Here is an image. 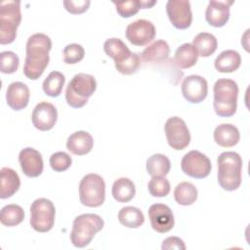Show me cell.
Segmentation results:
<instances>
[{
	"label": "cell",
	"instance_id": "cell-1",
	"mask_svg": "<svg viewBox=\"0 0 250 250\" xmlns=\"http://www.w3.org/2000/svg\"><path fill=\"white\" fill-rule=\"evenodd\" d=\"M52 49L51 38L44 33L32 34L26 42L23 74L31 80L38 79L45 71Z\"/></svg>",
	"mask_w": 250,
	"mask_h": 250
},
{
	"label": "cell",
	"instance_id": "cell-2",
	"mask_svg": "<svg viewBox=\"0 0 250 250\" xmlns=\"http://www.w3.org/2000/svg\"><path fill=\"white\" fill-rule=\"evenodd\" d=\"M218 183L228 191L237 189L241 185L242 158L234 151H224L217 159Z\"/></svg>",
	"mask_w": 250,
	"mask_h": 250
},
{
	"label": "cell",
	"instance_id": "cell-3",
	"mask_svg": "<svg viewBox=\"0 0 250 250\" xmlns=\"http://www.w3.org/2000/svg\"><path fill=\"white\" fill-rule=\"evenodd\" d=\"M213 92V106L216 114L221 117L232 116L237 107V83L228 78L218 79L214 84Z\"/></svg>",
	"mask_w": 250,
	"mask_h": 250
},
{
	"label": "cell",
	"instance_id": "cell-4",
	"mask_svg": "<svg viewBox=\"0 0 250 250\" xmlns=\"http://www.w3.org/2000/svg\"><path fill=\"white\" fill-rule=\"evenodd\" d=\"M104 222L97 214L87 213L77 216L72 225L70 241L77 248H83L90 244L94 236L103 229Z\"/></svg>",
	"mask_w": 250,
	"mask_h": 250
},
{
	"label": "cell",
	"instance_id": "cell-5",
	"mask_svg": "<svg viewBox=\"0 0 250 250\" xmlns=\"http://www.w3.org/2000/svg\"><path fill=\"white\" fill-rule=\"evenodd\" d=\"M97 81L87 73H77L69 81L65 90V100L68 105L74 108L84 106L88 99L95 93Z\"/></svg>",
	"mask_w": 250,
	"mask_h": 250
},
{
	"label": "cell",
	"instance_id": "cell-6",
	"mask_svg": "<svg viewBox=\"0 0 250 250\" xmlns=\"http://www.w3.org/2000/svg\"><path fill=\"white\" fill-rule=\"evenodd\" d=\"M21 21L20 1L7 0L0 3V44L6 45L14 42Z\"/></svg>",
	"mask_w": 250,
	"mask_h": 250
},
{
	"label": "cell",
	"instance_id": "cell-7",
	"mask_svg": "<svg viewBox=\"0 0 250 250\" xmlns=\"http://www.w3.org/2000/svg\"><path fill=\"white\" fill-rule=\"evenodd\" d=\"M80 202L87 207H99L105 199V183L94 173L85 175L79 184Z\"/></svg>",
	"mask_w": 250,
	"mask_h": 250
},
{
	"label": "cell",
	"instance_id": "cell-8",
	"mask_svg": "<svg viewBox=\"0 0 250 250\" xmlns=\"http://www.w3.org/2000/svg\"><path fill=\"white\" fill-rule=\"evenodd\" d=\"M56 209L54 203L47 198H37L30 206V226L38 232H47L55 224Z\"/></svg>",
	"mask_w": 250,
	"mask_h": 250
},
{
	"label": "cell",
	"instance_id": "cell-9",
	"mask_svg": "<svg viewBox=\"0 0 250 250\" xmlns=\"http://www.w3.org/2000/svg\"><path fill=\"white\" fill-rule=\"evenodd\" d=\"M181 168L186 175L191 178L203 179L210 174L212 165L208 156L198 150H190L183 156Z\"/></svg>",
	"mask_w": 250,
	"mask_h": 250
},
{
	"label": "cell",
	"instance_id": "cell-10",
	"mask_svg": "<svg viewBox=\"0 0 250 250\" xmlns=\"http://www.w3.org/2000/svg\"><path fill=\"white\" fill-rule=\"evenodd\" d=\"M164 131L168 145L176 150L186 148L190 143L189 130L186 122L178 116L167 119L164 125Z\"/></svg>",
	"mask_w": 250,
	"mask_h": 250
},
{
	"label": "cell",
	"instance_id": "cell-11",
	"mask_svg": "<svg viewBox=\"0 0 250 250\" xmlns=\"http://www.w3.org/2000/svg\"><path fill=\"white\" fill-rule=\"evenodd\" d=\"M167 16L174 27L187 29L192 21L190 3L188 0H169L166 4Z\"/></svg>",
	"mask_w": 250,
	"mask_h": 250
},
{
	"label": "cell",
	"instance_id": "cell-12",
	"mask_svg": "<svg viewBox=\"0 0 250 250\" xmlns=\"http://www.w3.org/2000/svg\"><path fill=\"white\" fill-rule=\"evenodd\" d=\"M155 36V27L147 20H138L126 27V38L135 46H145L150 43Z\"/></svg>",
	"mask_w": 250,
	"mask_h": 250
},
{
	"label": "cell",
	"instance_id": "cell-13",
	"mask_svg": "<svg viewBox=\"0 0 250 250\" xmlns=\"http://www.w3.org/2000/svg\"><path fill=\"white\" fill-rule=\"evenodd\" d=\"M184 98L190 104H199L205 100L208 94V83L200 75L187 76L181 85Z\"/></svg>",
	"mask_w": 250,
	"mask_h": 250
},
{
	"label": "cell",
	"instance_id": "cell-14",
	"mask_svg": "<svg viewBox=\"0 0 250 250\" xmlns=\"http://www.w3.org/2000/svg\"><path fill=\"white\" fill-rule=\"evenodd\" d=\"M147 213L150 225L155 231L165 233L173 229L175 220L173 212L169 206L163 203H155L150 205Z\"/></svg>",
	"mask_w": 250,
	"mask_h": 250
},
{
	"label": "cell",
	"instance_id": "cell-15",
	"mask_svg": "<svg viewBox=\"0 0 250 250\" xmlns=\"http://www.w3.org/2000/svg\"><path fill=\"white\" fill-rule=\"evenodd\" d=\"M58 119V111L54 104L48 102H41L36 104L32 111L31 121L33 126L40 131L51 130Z\"/></svg>",
	"mask_w": 250,
	"mask_h": 250
},
{
	"label": "cell",
	"instance_id": "cell-16",
	"mask_svg": "<svg viewBox=\"0 0 250 250\" xmlns=\"http://www.w3.org/2000/svg\"><path fill=\"white\" fill-rule=\"evenodd\" d=\"M19 162L23 174L29 178L39 177L44 169L41 153L33 147H25L20 151Z\"/></svg>",
	"mask_w": 250,
	"mask_h": 250
},
{
	"label": "cell",
	"instance_id": "cell-17",
	"mask_svg": "<svg viewBox=\"0 0 250 250\" xmlns=\"http://www.w3.org/2000/svg\"><path fill=\"white\" fill-rule=\"evenodd\" d=\"M233 1L211 0L205 11L207 22L214 27L224 26L229 19V7Z\"/></svg>",
	"mask_w": 250,
	"mask_h": 250
},
{
	"label": "cell",
	"instance_id": "cell-18",
	"mask_svg": "<svg viewBox=\"0 0 250 250\" xmlns=\"http://www.w3.org/2000/svg\"><path fill=\"white\" fill-rule=\"evenodd\" d=\"M29 89L22 82L11 83L6 91L7 104L14 110H21L26 107L29 102Z\"/></svg>",
	"mask_w": 250,
	"mask_h": 250
},
{
	"label": "cell",
	"instance_id": "cell-19",
	"mask_svg": "<svg viewBox=\"0 0 250 250\" xmlns=\"http://www.w3.org/2000/svg\"><path fill=\"white\" fill-rule=\"evenodd\" d=\"M93 146V137L86 131H76L72 133L66 141V148L75 155H85L89 153Z\"/></svg>",
	"mask_w": 250,
	"mask_h": 250
},
{
	"label": "cell",
	"instance_id": "cell-20",
	"mask_svg": "<svg viewBox=\"0 0 250 250\" xmlns=\"http://www.w3.org/2000/svg\"><path fill=\"white\" fill-rule=\"evenodd\" d=\"M20 186L21 180L18 173L9 167H3L0 171V198L11 197L19 190Z\"/></svg>",
	"mask_w": 250,
	"mask_h": 250
},
{
	"label": "cell",
	"instance_id": "cell-21",
	"mask_svg": "<svg viewBox=\"0 0 250 250\" xmlns=\"http://www.w3.org/2000/svg\"><path fill=\"white\" fill-rule=\"evenodd\" d=\"M239 131L232 124L223 123L218 125L214 130V141L223 147L234 146L239 142Z\"/></svg>",
	"mask_w": 250,
	"mask_h": 250
},
{
	"label": "cell",
	"instance_id": "cell-22",
	"mask_svg": "<svg viewBox=\"0 0 250 250\" xmlns=\"http://www.w3.org/2000/svg\"><path fill=\"white\" fill-rule=\"evenodd\" d=\"M104 53L114 60V65L127 61L133 54L127 45L119 38L112 37L104 43Z\"/></svg>",
	"mask_w": 250,
	"mask_h": 250
},
{
	"label": "cell",
	"instance_id": "cell-23",
	"mask_svg": "<svg viewBox=\"0 0 250 250\" xmlns=\"http://www.w3.org/2000/svg\"><path fill=\"white\" fill-rule=\"evenodd\" d=\"M241 63V57L234 50L223 51L215 60L214 65L219 72L230 73L237 70Z\"/></svg>",
	"mask_w": 250,
	"mask_h": 250
},
{
	"label": "cell",
	"instance_id": "cell-24",
	"mask_svg": "<svg viewBox=\"0 0 250 250\" xmlns=\"http://www.w3.org/2000/svg\"><path fill=\"white\" fill-rule=\"evenodd\" d=\"M170 47L164 40H156L141 54V60L148 62H159L168 59Z\"/></svg>",
	"mask_w": 250,
	"mask_h": 250
},
{
	"label": "cell",
	"instance_id": "cell-25",
	"mask_svg": "<svg viewBox=\"0 0 250 250\" xmlns=\"http://www.w3.org/2000/svg\"><path fill=\"white\" fill-rule=\"evenodd\" d=\"M111 194L117 202H129L136 194L135 184L128 178H119L112 185Z\"/></svg>",
	"mask_w": 250,
	"mask_h": 250
},
{
	"label": "cell",
	"instance_id": "cell-26",
	"mask_svg": "<svg viewBox=\"0 0 250 250\" xmlns=\"http://www.w3.org/2000/svg\"><path fill=\"white\" fill-rule=\"evenodd\" d=\"M192 45L195 48L198 56L206 58L215 53L218 47V41L213 34L208 32H200L193 38Z\"/></svg>",
	"mask_w": 250,
	"mask_h": 250
},
{
	"label": "cell",
	"instance_id": "cell-27",
	"mask_svg": "<svg viewBox=\"0 0 250 250\" xmlns=\"http://www.w3.org/2000/svg\"><path fill=\"white\" fill-rule=\"evenodd\" d=\"M198 54L190 43L182 44L175 52V63L181 68H189L197 62Z\"/></svg>",
	"mask_w": 250,
	"mask_h": 250
},
{
	"label": "cell",
	"instance_id": "cell-28",
	"mask_svg": "<svg viewBox=\"0 0 250 250\" xmlns=\"http://www.w3.org/2000/svg\"><path fill=\"white\" fill-rule=\"evenodd\" d=\"M171 168L169 158L161 153H155L146 160V171L151 177H165Z\"/></svg>",
	"mask_w": 250,
	"mask_h": 250
},
{
	"label": "cell",
	"instance_id": "cell-29",
	"mask_svg": "<svg viewBox=\"0 0 250 250\" xmlns=\"http://www.w3.org/2000/svg\"><path fill=\"white\" fill-rule=\"evenodd\" d=\"M118 221L126 228L137 229L144 224L145 217L141 209L134 206H125L118 212Z\"/></svg>",
	"mask_w": 250,
	"mask_h": 250
},
{
	"label": "cell",
	"instance_id": "cell-30",
	"mask_svg": "<svg viewBox=\"0 0 250 250\" xmlns=\"http://www.w3.org/2000/svg\"><path fill=\"white\" fill-rule=\"evenodd\" d=\"M197 188L189 182H182L174 189V198L176 202L183 206L191 205L197 199Z\"/></svg>",
	"mask_w": 250,
	"mask_h": 250
},
{
	"label": "cell",
	"instance_id": "cell-31",
	"mask_svg": "<svg viewBox=\"0 0 250 250\" xmlns=\"http://www.w3.org/2000/svg\"><path fill=\"white\" fill-rule=\"evenodd\" d=\"M65 82L64 75L60 71H52L45 78L42 84L44 93L52 98H57L61 95Z\"/></svg>",
	"mask_w": 250,
	"mask_h": 250
},
{
	"label": "cell",
	"instance_id": "cell-32",
	"mask_svg": "<svg viewBox=\"0 0 250 250\" xmlns=\"http://www.w3.org/2000/svg\"><path fill=\"white\" fill-rule=\"evenodd\" d=\"M24 219L23 209L17 204H8L1 209L0 222L6 227H15Z\"/></svg>",
	"mask_w": 250,
	"mask_h": 250
},
{
	"label": "cell",
	"instance_id": "cell-33",
	"mask_svg": "<svg viewBox=\"0 0 250 250\" xmlns=\"http://www.w3.org/2000/svg\"><path fill=\"white\" fill-rule=\"evenodd\" d=\"M147 188L153 197H165L170 192V183L165 177H152L147 184Z\"/></svg>",
	"mask_w": 250,
	"mask_h": 250
},
{
	"label": "cell",
	"instance_id": "cell-34",
	"mask_svg": "<svg viewBox=\"0 0 250 250\" xmlns=\"http://www.w3.org/2000/svg\"><path fill=\"white\" fill-rule=\"evenodd\" d=\"M19 57L12 51H4L0 54V69L2 73L11 74L18 70Z\"/></svg>",
	"mask_w": 250,
	"mask_h": 250
},
{
	"label": "cell",
	"instance_id": "cell-35",
	"mask_svg": "<svg viewBox=\"0 0 250 250\" xmlns=\"http://www.w3.org/2000/svg\"><path fill=\"white\" fill-rule=\"evenodd\" d=\"M63 62L67 64H74L83 60L85 55L84 48L77 43H71L64 47L63 51Z\"/></svg>",
	"mask_w": 250,
	"mask_h": 250
},
{
	"label": "cell",
	"instance_id": "cell-36",
	"mask_svg": "<svg viewBox=\"0 0 250 250\" xmlns=\"http://www.w3.org/2000/svg\"><path fill=\"white\" fill-rule=\"evenodd\" d=\"M71 156L64 151H57L50 156L49 163L55 172H63L71 165Z\"/></svg>",
	"mask_w": 250,
	"mask_h": 250
},
{
	"label": "cell",
	"instance_id": "cell-37",
	"mask_svg": "<svg viewBox=\"0 0 250 250\" xmlns=\"http://www.w3.org/2000/svg\"><path fill=\"white\" fill-rule=\"evenodd\" d=\"M113 4L115 5L116 12L122 18H130L136 15L139 12V10L142 9L141 0H130L123 2L113 1Z\"/></svg>",
	"mask_w": 250,
	"mask_h": 250
},
{
	"label": "cell",
	"instance_id": "cell-38",
	"mask_svg": "<svg viewBox=\"0 0 250 250\" xmlns=\"http://www.w3.org/2000/svg\"><path fill=\"white\" fill-rule=\"evenodd\" d=\"M141 64V57L137 53H133L132 56L120 64H116L115 68L118 72L124 75H131L136 73Z\"/></svg>",
	"mask_w": 250,
	"mask_h": 250
},
{
	"label": "cell",
	"instance_id": "cell-39",
	"mask_svg": "<svg viewBox=\"0 0 250 250\" xmlns=\"http://www.w3.org/2000/svg\"><path fill=\"white\" fill-rule=\"evenodd\" d=\"M91 2L89 0H69L63 1L64 9L73 15H78L86 12L90 6Z\"/></svg>",
	"mask_w": 250,
	"mask_h": 250
},
{
	"label": "cell",
	"instance_id": "cell-40",
	"mask_svg": "<svg viewBox=\"0 0 250 250\" xmlns=\"http://www.w3.org/2000/svg\"><path fill=\"white\" fill-rule=\"evenodd\" d=\"M162 250H171V249H176V250H185L186 245L183 239L177 236H169L166 239L163 240L162 245H161Z\"/></svg>",
	"mask_w": 250,
	"mask_h": 250
},
{
	"label": "cell",
	"instance_id": "cell-41",
	"mask_svg": "<svg viewBox=\"0 0 250 250\" xmlns=\"http://www.w3.org/2000/svg\"><path fill=\"white\" fill-rule=\"evenodd\" d=\"M156 4V1H141L142 9H147L151 8L153 5Z\"/></svg>",
	"mask_w": 250,
	"mask_h": 250
}]
</instances>
